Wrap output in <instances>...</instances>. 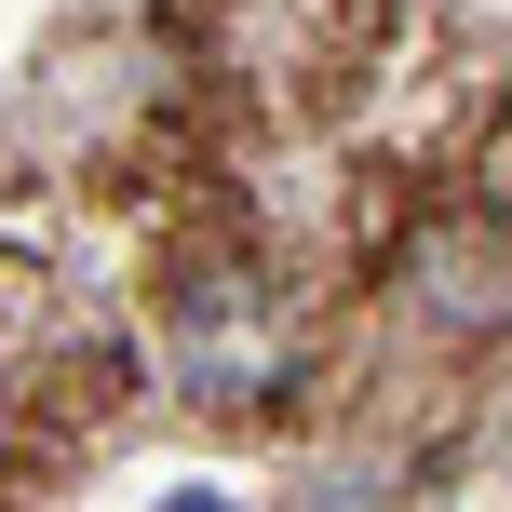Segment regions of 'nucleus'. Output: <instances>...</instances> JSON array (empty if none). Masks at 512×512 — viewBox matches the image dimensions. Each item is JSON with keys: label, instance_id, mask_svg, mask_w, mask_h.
Segmentation results:
<instances>
[{"label": "nucleus", "instance_id": "obj_1", "mask_svg": "<svg viewBox=\"0 0 512 512\" xmlns=\"http://www.w3.org/2000/svg\"><path fill=\"white\" fill-rule=\"evenodd\" d=\"M176 364H189V391H216V405L270 378V324H256L243 283H203V297L176 310Z\"/></svg>", "mask_w": 512, "mask_h": 512}, {"label": "nucleus", "instance_id": "obj_2", "mask_svg": "<svg viewBox=\"0 0 512 512\" xmlns=\"http://www.w3.org/2000/svg\"><path fill=\"white\" fill-rule=\"evenodd\" d=\"M176 512H216V499H176Z\"/></svg>", "mask_w": 512, "mask_h": 512}]
</instances>
